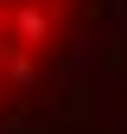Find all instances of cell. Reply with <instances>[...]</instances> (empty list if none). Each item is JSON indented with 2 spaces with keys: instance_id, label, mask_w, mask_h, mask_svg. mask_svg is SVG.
Wrapping results in <instances>:
<instances>
[{
  "instance_id": "1",
  "label": "cell",
  "mask_w": 127,
  "mask_h": 134,
  "mask_svg": "<svg viewBox=\"0 0 127 134\" xmlns=\"http://www.w3.org/2000/svg\"><path fill=\"white\" fill-rule=\"evenodd\" d=\"M102 0H0V134L19 128L7 102H26L45 83V64H89V38L76 32Z\"/></svg>"
}]
</instances>
